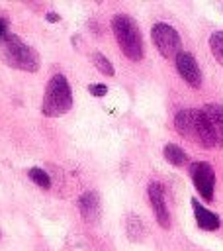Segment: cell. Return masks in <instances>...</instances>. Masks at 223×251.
Instances as JSON below:
<instances>
[{
    "mask_svg": "<svg viewBox=\"0 0 223 251\" xmlns=\"http://www.w3.org/2000/svg\"><path fill=\"white\" fill-rule=\"evenodd\" d=\"M0 59L8 67L27 71V73H35L41 65V59H39L37 51L33 47H29L27 43H23L18 35H14L10 31L0 37Z\"/></svg>",
    "mask_w": 223,
    "mask_h": 251,
    "instance_id": "cell-1",
    "label": "cell"
},
{
    "mask_svg": "<svg viewBox=\"0 0 223 251\" xmlns=\"http://www.w3.org/2000/svg\"><path fill=\"white\" fill-rule=\"evenodd\" d=\"M112 31L121 53L129 61H141L145 57V45L137 22L127 14H115L112 18Z\"/></svg>",
    "mask_w": 223,
    "mask_h": 251,
    "instance_id": "cell-2",
    "label": "cell"
},
{
    "mask_svg": "<svg viewBox=\"0 0 223 251\" xmlns=\"http://www.w3.org/2000/svg\"><path fill=\"white\" fill-rule=\"evenodd\" d=\"M198 143L201 147H223V106L205 104L198 110Z\"/></svg>",
    "mask_w": 223,
    "mask_h": 251,
    "instance_id": "cell-3",
    "label": "cell"
},
{
    "mask_svg": "<svg viewBox=\"0 0 223 251\" xmlns=\"http://www.w3.org/2000/svg\"><path fill=\"white\" fill-rule=\"evenodd\" d=\"M72 106V90L65 75H53L45 86L41 112L47 118H59Z\"/></svg>",
    "mask_w": 223,
    "mask_h": 251,
    "instance_id": "cell-4",
    "label": "cell"
},
{
    "mask_svg": "<svg viewBox=\"0 0 223 251\" xmlns=\"http://www.w3.org/2000/svg\"><path fill=\"white\" fill-rule=\"evenodd\" d=\"M151 37H153L156 51L164 59H176L182 53V39L172 25H168L164 22L155 24L151 29Z\"/></svg>",
    "mask_w": 223,
    "mask_h": 251,
    "instance_id": "cell-5",
    "label": "cell"
},
{
    "mask_svg": "<svg viewBox=\"0 0 223 251\" xmlns=\"http://www.w3.org/2000/svg\"><path fill=\"white\" fill-rule=\"evenodd\" d=\"M188 173H190V178H192L196 190L200 192V196L205 202H211L213 200V188H215V171H213V167L205 161H196V163H190Z\"/></svg>",
    "mask_w": 223,
    "mask_h": 251,
    "instance_id": "cell-6",
    "label": "cell"
},
{
    "mask_svg": "<svg viewBox=\"0 0 223 251\" xmlns=\"http://www.w3.org/2000/svg\"><path fill=\"white\" fill-rule=\"evenodd\" d=\"M147 194H149V202L153 206V212H155V218H156L158 226L168 229L172 222H170V210H168L166 198H164V186L158 184V182H151L147 186Z\"/></svg>",
    "mask_w": 223,
    "mask_h": 251,
    "instance_id": "cell-7",
    "label": "cell"
},
{
    "mask_svg": "<svg viewBox=\"0 0 223 251\" xmlns=\"http://www.w3.org/2000/svg\"><path fill=\"white\" fill-rule=\"evenodd\" d=\"M174 63H176L178 75L184 78L186 84H190L192 88H200V86H201V69H200V65H198V61L194 59L192 53L182 51V53L174 59Z\"/></svg>",
    "mask_w": 223,
    "mask_h": 251,
    "instance_id": "cell-8",
    "label": "cell"
},
{
    "mask_svg": "<svg viewBox=\"0 0 223 251\" xmlns=\"http://www.w3.org/2000/svg\"><path fill=\"white\" fill-rule=\"evenodd\" d=\"M174 127L182 137L190 141H198V110L194 108L180 110L174 116Z\"/></svg>",
    "mask_w": 223,
    "mask_h": 251,
    "instance_id": "cell-9",
    "label": "cell"
},
{
    "mask_svg": "<svg viewBox=\"0 0 223 251\" xmlns=\"http://www.w3.org/2000/svg\"><path fill=\"white\" fill-rule=\"evenodd\" d=\"M78 210L80 216L86 222H96L100 218V196L96 190H86L78 198Z\"/></svg>",
    "mask_w": 223,
    "mask_h": 251,
    "instance_id": "cell-10",
    "label": "cell"
},
{
    "mask_svg": "<svg viewBox=\"0 0 223 251\" xmlns=\"http://www.w3.org/2000/svg\"><path fill=\"white\" fill-rule=\"evenodd\" d=\"M192 208H194L196 224H198L201 229H205V231H215V229L221 226V220H219V216H217L215 212L207 210L205 206H201V204H200L196 198L192 200Z\"/></svg>",
    "mask_w": 223,
    "mask_h": 251,
    "instance_id": "cell-11",
    "label": "cell"
},
{
    "mask_svg": "<svg viewBox=\"0 0 223 251\" xmlns=\"http://www.w3.org/2000/svg\"><path fill=\"white\" fill-rule=\"evenodd\" d=\"M162 155H164V159H166L170 165H174V167H182V165L188 163V155H186V151H184L180 145H176V143H168V145H164Z\"/></svg>",
    "mask_w": 223,
    "mask_h": 251,
    "instance_id": "cell-12",
    "label": "cell"
},
{
    "mask_svg": "<svg viewBox=\"0 0 223 251\" xmlns=\"http://www.w3.org/2000/svg\"><path fill=\"white\" fill-rule=\"evenodd\" d=\"M125 231H127V237L131 241H141L145 237V226H143L141 218L135 214H129L125 218Z\"/></svg>",
    "mask_w": 223,
    "mask_h": 251,
    "instance_id": "cell-13",
    "label": "cell"
},
{
    "mask_svg": "<svg viewBox=\"0 0 223 251\" xmlns=\"http://www.w3.org/2000/svg\"><path fill=\"white\" fill-rule=\"evenodd\" d=\"M209 49H211L215 61L223 67V31H213L209 35Z\"/></svg>",
    "mask_w": 223,
    "mask_h": 251,
    "instance_id": "cell-14",
    "label": "cell"
},
{
    "mask_svg": "<svg viewBox=\"0 0 223 251\" xmlns=\"http://www.w3.org/2000/svg\"><path fill=\"white\" fill-rule=\"evenodd\" d=\"M92 61H94V67H96L102 75H106V76H113V75H115L113 65L110 63V59H108L106 55H102V53H94V55H92Z\"/></svg>",
    "mask_w": 223,
    "mask_h": 251,
    "instance_id": "cell-15",
    "label": "cell"
},
{
    "mask_svg": "<svg viewBox=\"0 0 223 251\" xmlns=\"http://www.w3.org/2000/svg\"><path fill=\"white\" fill-rule=\"evenodd\" d=\"M29 178L39 186V188H51V178H49V175L43 171V169H39V167H33V169H29Z\"/></svg>",
    "mask_w": 223,
    "mask_h": 251,
    "instance_id": "cell-16",
    "label": "cell"
},
{
    "mask_svg": "<svg viewBox=\"0 0 223 251\" xmlns=\"http://www.w3.org/2000/svg\"><path fill=\"white\" fill-rule=\"evenodd\" d=\"M88 90H90V94H92V96H96V98H102V96H106V94H108V86H106V84H102V82H98V84H90V86H88Z\"/></svg>",
    "mask_w": 223,
    "mask_h": 251,
    "instance_id": "cell-17",
    "label": "cell"
},
{
    "mask_svg": "<svg viewBox=\"0 0 223 251\" xmlns=\"http://www.w3.org/2000/svg\"><path fill=\"white\" fill-rule=\"evenodd\" d=\"M6 33H8V24H6L4 18H0V37L6 35Z\"/></svg>",
    "mask_w": 223,
    "mask_h": 251,
    "instance_id": "cell-18",
    "label": "cell"
},
{
    "mask_svg": "<svg viewBox=\"0 0 223 251\" xmlns=\"http://www.w3.org/2000/svg\"><path fill=\"white\" fill-rule=\"evenodd\" d=\"M59 20H61L59 14H55V12H49V14H47V22H59Z\"/></svg>",
    "mask_w": 223,
    "mask_h": 251,
    "instance_id": "cell-19",
    "label": "cell"
},
{
    "mask_svg": "<svg viewBox=\"0 0 223 251\" xmlns=\"http://www.w3.org/2000/svg\"><path fill=\"white\" fill-rule=\"evenodd\" d=\"M221 8H223V4H221Z\"/></svg>",
    "mask_w": 223,
    "mask_h": 251,
    "instance_id": "cell-20",
    "label": "cell"
}]
</instances>
